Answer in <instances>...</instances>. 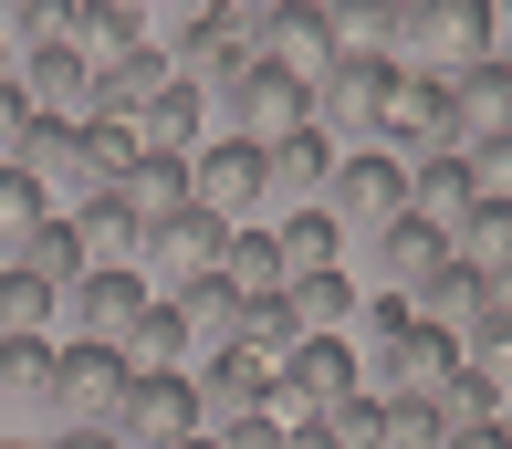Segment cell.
I'll return each instance as SVG.
<instances>
[{
    "mask_svg": "<svg viewBox=\"0 0 512 449\" xmlns=\"http://www.w3.org/2000/svg\"><path fill=\"white\" fill-rule=\"evenodd\" d=\"M314 209H324L335 230H387V220L408 209V168H398L387 147H335V178H324Z\"/></svg>",
    "mask_w": 512,
    "mask_h": 449,
    "instance_id": "cell-3",
    "label": "cell"
},
{
    "mask_svg": "<svg viewBox=\"0 0 512 449\" xmlns=\"http://www.w3.org/2000/svg\"><path fill=\"white\" fill-rule=\"evenodd\" d=\"M42 449H115V439H105V429H53Z\"/></svg>",
    "mask_w": 512,
    "mask_h": 449,
    "instance_id": "cell-43",
    "label": "cell"
},
{
    "mask_svg": "<svg viewBox=\"0 0 512 449\" xmlns=\"http://www.w3.org/2000/svg\"><path fill=\"white\" fill-rule=\"evenodd\" d=\"M136 314H147L136 262H84L74 282H63V303H53V324H74V345H126Z\"/></svg>",
    "mask_w": 512,
    "mask_h": 449,
    "instance_id": "cell-7",
    "label": "cell"
},
{
    "mask_svg": "<svg viewBox=\"0 0 512 449\" xmlns=\"http://www.w3.org/2000/svg\"><path fill=\"white\" fill-rule=\"evenodd\" d=\"M11 262H21V272H32V282H53V293H63V282H74V272H84V241H74V220H63V209H53V220H42V230H32V241H21V251H11Z\"/></svg>",
    "mask_w": 512,
    "mask_h": 449,
    "instance_id": "cell-29",
    "label": "cell"
},
{
    "mask_svg": "<svg viewBox=\"0 0 512 449\" xmlns=\"http://www.w3.org/2000/svg\"><path fill=\"white\" fill-rule=\"evenodd\" d=\"M53 282H32L21 262H0V335H53Z\"/></svg>",
    "mask_w": 512,
    "mask_h": 449,
    "instance_id": "cell-30",
    "label": "cell"
},
{
    "mask_svg": "<svg viewBox=\"0 0 512 449\" xmlns=\"http://www.w3.org/2000/svg\"><path fill=\"white\" fill-rule=\"evenodd\" d=\"M199 126H209V94H199V84H178V74H168V84L147 94V105L126 115L136 157H189V147H199Z\"/></svg>",
    "mask_w": 512,
    "mask_h": 449,
    "instance_id": "cell-14",
    "label": "cell"
},
{
    "mask_svg": "<svg viewBox=\"0 0 512 449\" xmlns=\"http://www.w3.org/2000/svg\"><path fill=\"white\" fill-rule=\"evenodd\" d=\"M220 282H230V293H283V251H272V230L262 220H241V230H230V241H220Z\"/></svg>",
    "mask_w": 512,
    "mask_h": 449,
    "instance_id": "cell-23",
    "label": "cell"
},
{
    "mask_svg": "<svg viewBox=\"0 0 512 449\" xmlns=\"http://www.w3.org/2000/svg\"><path fill=\"white\" fill-rule=\"evenodd\" d=\"M220 94H230V136H241V147H283L293 126H314V115H304L314 94H304V84H283L272 63H251V74H241V84H220Z\"/></svg>",
    "mask_w": 512,
    "mask_h": 449,
    "instance_id": "cell-12",
    "label": "cell"
},
{
    "mask_svg": "<svg viewBox=\"0 0 512 449\" xmlns=\"http://www.w3.org/2000/svg\"><path fill=\"white\" fill-rule=\"evenodd\" d=\"M272 251H283V282L293 272H324V262H335V220H324V209H293V220L272 230Z\"/></svg>",
    "mask_w": 512,
    "mask_h": 449,
    "instance_id": "cell-34",
    "label": "cell"
},
{
    "mask_svg": "<svg viewBox=\"0 0 512 449\" xmlns=\"http://www.w3.org/2000/svg\"><path fill=\"white\" fill-rule=\"evenodd\" d=\"M0 449H21V439H0Z\"/></svg>",
    "mask_w": 512,
    "mask_h": 449,
    "instance_id": "cell-52",
    "label": "cell"
},
{
    "mask_svg": "<svg viewBox=\"0 0 512 449\" xmlns=\"http://www.w3.org/2000/svg\"><path fill=\"white\" fill-rule=\"evenodd\" d=\"M492 74H502V84H512V32H502V42H492Z\"/></svg>",
    "mask_w": 512,
    "mask_h": 449,
    "instance_id": "cell-46",
    "label": "cell"
},
{
    "mask_svg": "<svg viewBox=\"0 0 512 449\" xmlns=\"http://www.w3.org/2000/svg\"><path fill=\"white\" fill-rule=\"evenodd\" d=\"M377 262H387V293H398V303H429V282L450 272V241L418 230V220H387L377 230Z\"/></svg>",
    "mask_w": 512,
    "mask_h": 449,
    "instance_id": "cell-18",
    "label": "cell"
},
{
    "mask_svg": "<svg viewBox=\"0 0 512 449\" xmlns=\"http://www.w3.org/2000/svg\"><path fill=\"white\" fill-rule=\"evenodd\" d=\"M209 439H220V449H283V418L251 408V418H230V429H209Z\"/></svg>",
    "mask_w": 512,
    "mask_h": 449,
    "instance_id": "cell-40",
    "label": "cell"
},
{
    "mask_svg": "<svg viewBox=\"0 0 512 449\" xmlns=\"http://www.w3.org/2000/svg\"><path fill=\"white\" fill-rule=\"evenodd\" d=\"M53 366H63V345H53V335H0V397L42 408V397H53Z\"/></svg>",
    "mask_w": 512,
    "mask_h": 449,
    "instance_id": "cell-26",
    "label": "cell"
},
{
    "mask_svg": "<svg viewBox=\"0 0 512 449\" xmlns=\"http://www.w3.org/2000/svg\"><path fill=\"white\" fill-rule=\"evenodd\" d=\"M189 397H199V429H230V418L262 408V366H251L241 345H209V356L189 366Z\"/></svg>",
    "mask_w": 512,
    "mask_h": 449,
    "instance_id": "cell-17",
    "label": "cell"
},
{
    "mask_svg": "<svg viewBox=\"0 0 512 449\" xmlns=\"http://www.w3.org/2000/svg\"><path fill=\"white\" fill-rule=\"evenodd\" d=\"M251 63H272L283 84H324L335 74V32H324V11H293V0H272L262 21H251Z\"/></svg>",
    "mask_w": 512,
    "mask_h": 449,
    "instance_id": "cell-9",
    "label": "cell"
},
{
    "mask_svg": "<svg viewBox=\"0 0 512 449\" xmlns=\"http://www.w3.org/2000/svg\"><path fill=\"white\" fill-rule=\"evenodd\" d=\"M439 449H512V429L492 418V429H460V439H439Z\"/></svg>",
    "mask_w": 512,
    "mask_h": 449,
    "instance_id": "cell-42",
    "label": "cell"
},
{
    "mask_svg": "<svg viewBox=\"0 0 512 449\" xmlns=\"http://www.w3.org/2000/svg\"><path fill=\"white\" fill-rule=\"evenodd\" d=\"M471 209H481V188H471V168H460L450 147L408 157V209H398V220H418V230H439V241H450V230L471 220Z\"/></svg>",
    "mask_w": 512,
    "mask_h": 449,
    "instance_id": "cell-13",
    "label": "cell"
},
{
    "mask_svg": "<svg viewBox=\"0 0 512 449\" xmlns=\"http://www.w3.org/2000/svg\"><path fill=\"white\" fill-rule=\"evenodd\" d=\"M21 178H32L42 199H53V209H63V199L84 209V199H95V188H105V168H95V157H84V126H42L32 147H21Z\"/></svg>",
    "mask_w": 512,
    "mask_h": 449,
    "instance_id": "cell-15",
    "label": "cell"
},
{
    "mask_svg": "<svg viewBox=\"0 0 512 449\" xmlns=\"http://www.w3.org/2000/svg\"><path fill=\"white\" fill-rule=\"evenodd\" d=\"M481 314H492V324H512V262H492V272H481Z\"/></svg>",
    "mask_w": 512,
    "mask_h": 449,
    "instance_id": "cell-41",
    "label": "cell"
},
{
    "mask_svg": "<svg viewBox=\"0 0 512 449\" xmlns=\"http://www.w3.org/2000/svg\"><path fill=\"white\" fill-rule=\"evenodd\" d=\"M492 136H512V84L492 74V63H471V74H439V147L471 157V147H492Z\"/></svg>",
    "mask_w": 512,
    "mask_h": 449,
    "instance_id": "cell-11",
    "label": "cell"
},
{
    "mask_svg": "<svg viewBox=\"0 0 512 449\" xmlns=\"http://www.w3.org/2000/svg\"><path fill=\"white\" fill-rule=\"evenodd\" d=\"M178 439H199L189 366H168V376H136V387H126V408H115V449H178Z\"/></svg>",
    "mask_w": 512,
    "mask_h": 449,
    "instance_id": "cell-10",
    "label": "cell"
},
{
    "mask_svg": "<svg viewBox=\"0 0 512 449\" xmlns=\"http://www.w3.org/2000/svg\"><path fill=\"white\" fill-rule=\"evenodd\" d=\"M262 199H272L262 147H241V136H209V147H189V209H209L220 230H241Z\"/></svg>",
    "mask_w": 512,
    "mask_h": 449,
    "instance_id": "cell-8",
    "label": "cell"
},
{
    "mask_svg": "<svg viewBox=\"0 0 512 449\" xmlns=\"http://www.w3.org/2000/svg\"><path fill=\"white\" fill-rule=\"evenodd\" d=\"M262 178H272V188H283V199H293V209H314V199H324V178H335V147H324V136H314V126H293V136H283V147H262Z\"/></svg>",
    "mask_w": 512,
    "mask_h": 449,
    "instance_id": "cell-21",
    "label": "cell"
},
{
    "mask_svg": "<svg viewBox=\"0 0 512 449\" xmlns=\"http://www.w3.org/2000/svg\"><path fill=\"white\" fill-rule=\"evenodd\" d=\"M230 345H241V356H251V366L272 376V366H283V356H293V345H304V335H293V314H283V293H251L241 314H230Z\"/></svg>",
    "mask_w": 512,
    "mask_h": 449,
    "instance_id": "cell-22",
    "label": "cell"
},
{
    "mask_svg": "<svg viewBox=\"0 0 512 449\" xmlns=\"http://www.w3.org/2000/svg\"><path fill=\"white\" fill-rule=\"evenodd\" d=\"M126 387H136V366L115 356V345H63L53 397H42V408H53L63 429H105V439H115V408H126Z\"/></svg>",
    "mask_w": 512,
    "mask_h": 449,
    "instance_id": "cell-6",
    "label": "cell"
},
{
    "mask_svg": "<svg viewBox=\"0 0 512 449\" xmlns=\"http://www.w3.org/2000/svg\"><path fill=\"white\" fill-rule=\"evenodd\" d=\"M502 429H512V408H502Z\"/></svg>",
    "mask_w": 512,
    "mask_h": 449,
    "instance_id": "cell-51",
    "label": "cell"
},
{
    "mask_svg": "<svg viewBox=\"0 0 512 449\" xmlns=\"http://www.w3.org/2000/svg\"><path fill=\"white\" fill-rule=\"evenodd\" d=\"M209 11H230V21H262V11H272V0H209Z\"/></svg>",
    "mask_w": 512,
    "mask_h": 449,
    "instance_id": "cell-44",
    "label": "cell"
},
{
    "mask_svg": "<svg viewBox=\"0 0 512 449\" xmlns=\"http://www.w3.org/2000/svg\"><path fill=\"white\" fill-rule=\"evenodd\" d=\"M387 84H398V63L387 53H335V74L314 84V136L324 147H366V126H377V105H387Z\"/></svg>",
    "mask_w": 512,
    "mask_h": 449,
    "instance_id": "cell-5",
    "label": "cell"
},
{
    "mask_svg": "<svg viewBox=\"0 0 512 449\" xmlns=\"http://www.w3.org/2000/svg\"><path fill=\"white\" fill-rule=\"evenodd\" d=\"M492 418H502V387H492V376H471V366H460L450 387L429 397V429H439V439H460V429H492Z\"/></svg>",
    "mask_w": 512,
    "mask_h": 449,
    "instance_id": "cell-28",
    "label": "cell"
},
{
    "mask_svg": "<svg viewBox=\"0 0 512 449\" xmlns=\"http://www.w3.org/2000/svg\"><path fill=\"white\" fill-rule=\"evenodd\" d=\"M0 74H11V42H0Z\"/></svg>",
    "mask_w": 512,
    "mask_h": 449,
    "instance_id": "cell-49",
    "label": "cell"
},
{
    "mask_svg": "<svg viewBox=\"0 0 512 449\" xmlns=\"http://www.w3.org/2000/svg\"><path fill=\"white\" fill-rule=\"evenodd\" d=\"M220 241H230V230L209 220V209H178V220L136 230V282H147L157 303H168V293H189V282L220 272Z\"/></svg>",
    "mask_w": 512,
    "mask_h": 449,
    "instance_id": "cell-4",
    "label": "cell"
},
{
    "mask_svg": "<svg viewBox=\"0 0 512 449\" xmlns=\"http://www.w3.org/2000/svg\"><path fill=\"white\" fill-rule=\"evenodd\" d=\"M283 314H293V335H345V324H356V272H345V262L293 272L283 282Z\"/></svg>",
    "mask_w": 512,
    "mask_h": 449,
    "instance_id": "cell-19",
    "label": "cell"
},
{
    "mask_svg": "<svg viewBox=\"0 0 512 449\" xmlns=\"http://www.w3.org/2000/svg\"><path fill=\"white\" fill-rule=\"evenodd\" d=\"M418 324H439V335H471V324H492V314H481V272H439L429 282V303H418Z\"/></svg>",
    "mask_w": 512,
    "mask_h": 449,
    "instance_id": "cell-31",
    "label": "cell"
},
{
    "mask_svg": "<svg viewBox=\"0 0 512 449\" xmlns=\"http://www.w3.org/2000/svg\"><path fill=\"white\" fill-rule=\"evenodd\" d=\"M11 11V32H21V53H42V42H74V21H84V0H0ZM0 32V42H11Z\"/></svg>",
    "mask_w": 512,
    "mask_h": 449,
    "instance_id": "cell-36",
    "label": "cell"
},
{
    "mask_svg": "<svg viewBox=\"0 0 512 449\" xmlns=\"http://www.w3.org/2000/svg\"><path fill=\"white\" fill-rule=\"evenodd\" d=\"M387 11H398V0H387Z\"/></svg>",
    "mask_w": 512,
    "mask_h": 449,
    "instance_id": "cell-53",
    "label": "cell"
},
{
    "mask_svg": "<svg viewBox=\"0 0 512 449\" xmlns=\"http://www.w3.org/2000/svg\"><path fill=\"white\" fill-rule=\"evenodd\" d=\"M366 356H377L366 397H387V408H429V397L460 376V335H439V324H418V314H408L398 335H387V345H366Z\"/></svg>",
    "mask_w": 512,
    "mask_h": 449,
    "instance_id": "cell-2",
    "label": "cell"
},
{
    "mask_svg": "<svg viewBox=\"0 0 512 449\" xmlns=\"http://www.w3.org/2000/svg\"><path fill=\"white\" fill-rule=\"evenodd\" d=\"M63 220H74L84 262H136V220H126V199H115V188H95V199L63 209Z\"/></svg>",
    "mask_w": 512,
    "mask_h": 449,
    "instance_id": "cell-25",
    "label": "cell"
},
{
    "mask_svg": "<svg viewBox=\"0 0 512 449\" xmlns=\"http://www.w3.org/2000/svg\"><path fill=\"white\" fill-rule=\"evenodd\" d=\"M387 418H398V408H387V397H366V387H356V397H335V408H324L314 429L335 439V449H387Z\"/></svg>",
    "mask_w": 512,
    "mask_h": 449,
    "instance_id": "cell-33",
    "label": "cell"
},
{
    "mask_svg": "<svg viewBox=\"0 0 512 449\" xmlns=\"http://www.w3.org/2000/svg\"><path fill=\"white\" fill-rule=\"evenodd\" d=\"M178 449H220V439H209V429H199V439H178Z\"/></svg>",
    "mask_w": 512,
    "mask_h": 449,
    "instance_id": "cell-48",
    "label": "cell"
},
{
    "mask_svg": "<svg viewBox=\"0 0 512 449\" xmlns=\"http://www.w3.org/2000/svg\"><path fill=\"white\" fill-rule=\"evenodd\" d=\"M366 147H387L408 168V157H429L439 147V84L429 74H398L387 84V105H377V126H366Z\"/></svg>",
    "mask_w": 512,
    "mask_h": 449,
    "instance_id": "cell-16",
    "label": "cell"
},
{
    "mask_svg": "<svg viewBox=\"0 0 512 449\" xmlns=\"http://www.w3.org/2000/svg\"><path fill=\"white\" fill-rule=\"evenodd\" d=\"M168 314H178V335H189V356H209V345H230V314H241V293L209 272V282H189V293H168Z\"/></svg>",
    "mask_w": 512,
    "mask_h": 449,
    "instance_id": "cell-24",
    "label": "cell"
},
{
    "mask_svg": "<svg viewBox=\"0 0 512 449\" xmlns=\"http://www.w3.org/2000/svg\"><path fill=\"white\" fill-rule=\"evenodd\" d=\"M293 11H324V0H293Z\"/></svg>",
    "mask_w": 512,
    "mask_h": 449,
    "instance_id": "cell-50",
    "label": "cell"
},
{
    "mask_svg": "<svg viewBox=\"0 0 512 449\" xmlns=\"http://www.w3.org/2000/svg\"><path fill=\"white\" fill-rule=\"evenodd\" d=\"M492 21H502V32H512V0H492Z\"/></svg>",
    "mask_w": 512,
    "mask_h": 449,
    "instance_id": "cell-47",
    "label": "cell"
},
{
    "mask_svg": "<svg viewBox=\"0 0 512 449\" xmlns=\"http://www.w3.org/2000/svg\"><path fill=\"white\" fill-rule=\"evenodd\" d=\"M157 84H168V53H126V63H95V115H115V126H126V115L147 105Z\"/></svg>",
    "mask_w": 512,
    "mask_h": 449,
    "instance_id": "cell-27",
    "label": "cell"
},
{
    "mask_svg": "<svg viewBox=\"0 0 512 449\" xmlns=\"http://www.w3.org/2000/svg\"><path fill=\"white\" fill-rule=\"evenodd\" d=\"M32 136H42V115L21 105V84H11V74H0V168H21V147H32Z\"/></svg>",
    "mask_w": 512,
    "mask_h": 449,
    "instance_id": "cell-39",
    "label": "cell"
},
{
    "mask_svg": "<svg viewBox=\"0 0 512 449\" xmlns=\"http://www.w3.org/2000/svg\"><path fill=\"white\" fill-rule=\"evenodd\" d=\"M450 262H460V272H492V262H512V209H492V199H481L471 220L450 230Z\"/></svg>",
    "mask_w": 512,
    "mask_h": 449,
    "instance_id": "cell-32",
    "label": "cell"
},
{
    "mask_svg": "<svg viewBox=\"0 0 512 449\" xmlns=\"http://www.w3.org/2000/svg\"><path fill=\"white\" fill-rule=\"evenodd\" d=\"M95 11H126V21H157V0H95Z\"/></svg>",
    "mask_w": 512,
    "mask_h": 449,
    "instance_id": "cell-45",
    "label": "cell"
},
{
    "mask_svg": "<svg viewBox=\"0 0 512 449\" xmlns=\"http://www.w3.org/2000/svg\"><path fill=\"white\" fill-rule=\"evenodd\" d=\"M502 21L492 0H398V21H387V63L398 74H471V63H492Z\"/></svg>",
    "mask_w": 512,
    "mask_h": 449,
    "instance_id": "cell-1",
    "label": "cell"
},
{
    "mask_svg": "<svg viewBox=\"0 0 512 449\" xmlns=\"http://www.w3.org/2000/svg\"><path fill=\"white\" fill-rule=\"evenodd\" d=\"M460 366L492 376V387H512V324H471V335H460Z\"/></svg>",
    "mask_w": 512,
    "mask_h": 449,
    "instance_id": "cell-38",
    "label": "cell"
},
{
    "mask_svg": "<svg viewBox=\"0 0 512 449\" xmlns=\"http://www.w3.org/2000/svg\"><path fill=\"white\" fill-rule=\"evenodd\" d=\"M387 0H324V32H335V53H387Z\"/></svg>",
    "mask_w": 512,
    "mask_h": 449,
    "instance_id": "cell-35",
    "label": "cell"
},
{
    "mask_svg": "<svg viewBox=\"0 0 512 449\" xmlns=\"http://www.w3.org/2000/svg\"><path fill=\"white\" fill-rule=\"evenodd\" d=\"M115 199H126V220H136V230L178 220V209H189V157H126Z\"/></svg>",
    "mask_w": 512,
    "mask_h": 449,
    "instance_id": "cell-20",
    "label": "cell"
},
{
    "mask_svg": "<svg viewBox=\"0 0 512 449\" xmlns=\"http://www.w3.org/2000/svg\"><path fill=\"white\" fill-rule=\"evenodd\" d=\"M42 220H53V199H42V188L32 178H21V168H0V262H11V251L21 241H32V230Z\"/></svg>",
    "mask_w": 512,
    "mask_h": 449,
    "instance_id": "cell-37",
    "label": "cell"
}]
</instances>
